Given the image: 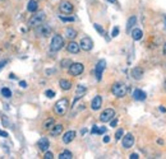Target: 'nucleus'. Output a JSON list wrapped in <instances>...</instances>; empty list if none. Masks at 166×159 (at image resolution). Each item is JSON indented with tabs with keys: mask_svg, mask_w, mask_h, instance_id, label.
I'll list each match as a JSON object with an SVG mask.
<instances>
[{
	"mask_svg": "<svg viewBox=\"0 0 166 159\" xmlns=\"http://www.w3.org/2000/svg\"><path fill=\"white\" fill-rule=\"evenodd\" d=\"M111 93L116 98H123L127 94V85L124 83H115L111 87Z\"/></svg>",
	"mask_w": 166,
	"mask_h": 159,
	"instance_id": "2",
	"label": "nucleus"
},
{
	"mask_svg": "<svg viewBox=\"0 0 166 159\" xmlns=\"http://www.w3.org/2000/svg\"><path fill=\"white\" fill-rule=\"evenodd\" d=\"M97 130H98V127L95 125V126L92 127V130H91V134H97Z\"/></svg>",
	"mask_w": 166,
	"mask_h": 159,
	"instance_id": "40",
	"label": "nucleus"
},
{
	"mask_svg": "<svg viewBox=\"0 0 166 159\" xmlns=\"http://www.w3.org/2000/svg\"><path fill=\"white\" fill-rule=\"evenodd\" d=\"M118 122H119L118 118H116V117H114L112 120H110V126H111V127H115L116 125H118Z\"/></svg>",
	"mask_w": 166,
	"mask_h": 159,
	"instance_id": "34",
	"label": "nucleus"
},
{
	"mask_svg": "<svg viewBox=\"0 0 166 159\" xmlns=\"http://www.w3.org/2000/svg\"><path fill=\"white\" fill-rule=\"evenodd\" d=\"M123 135H124V130H123V129H119V130L115 132V139H116V140H120Z\"/></svg>",
	"mask_w": 166,
	"mask_h": 159,
	"instance_id": "31",
	"label": "nucleus"
},
{
	"mask_svg": "<svg viewBox=\"0 0 166 159\" xmlns=\"http://www.w3.org/2000/svg\"><path fill=\"white\" fill-rule=\"evenodd\" d=\"M55 125V121H54V118H47L45 122H44V129L46 130H50L51 127H53Z\"/></svg>",
	"mask_w": 166,
	"mask_h": 159,
	"instance_id": "25",
	"label": "nucleus"
},
{
	"mask_svg": "<svg viewBox=\"0 0 166 159\" xmlns=\"http://www.w3.org/2000/svg\"><path fill=\"white\" fill-rule=\"evenodd\" d=\"M83 70H84V66L82 63H72L69 66V74L73 76H78L83 73Z\"/></svg>",
	"mask_w": 166,
	"mask_h": 159,
	"instance_id": "6",
	"label": "nucleus"
},
{
	"mask_svg": "<svg viewBox=\"0 0 166 159\" xmlns=\"http://www.w3.org/2000/svg\"><path fill=\"white\" fill-rule=\"evenodd\" d=\"M157 143H158V144H164V141H162L161 139H158V140H157Z\"/></svg>",
	"mask_w": 166,
	"mask_h": 159,
	"instance_id": "45",
	"label": "nucleus"
},
{
	"mask_svg": "<svg viewBox=\"0 0 166 159\" xmlns=\"http://www.w3.org/2000/svg\"><path fill=\"white\" fill-rule=\"evenodd\" d=\"M133 144H134V136H133V134L128 132L125 136H123V146H124L125 149L132 148Z\"/></svg>",
	"mask_w": 166,
	"mask_h": 159,
	"instance_id": "10",
	"label": "nucleus"
},
{
	"mask_svg": "<svg viewBox=\"0 0 166 159\" xmlns=\"http://www.w3.org/2000/svg\"><path fill=\"white\" fill-rule=\"evenodd\" d=\"M147 97L146 92H143L142 89H136L133 92V98L136 101H144Z\"/></svg>",
	"mask_w": 166,
	"mask_h": 159,
	"instance_id": "17",
	"label": "nucleus"
},
{
	"mask_svg": "<svg viewBox=\"0 0 166 159\" xmlns=\"http://www.w3.org/2000/svg\"><path fill=\"white\" fill-rule=\"evenodd\" d=\"M106 132V127H101V129L97 130V134L98 135H101V134H105Z\"/></svg>",
	"mask_w": 166,
	"mask_h": 159,
	"instance_id": "36",
	"label": "nucleus"
},
{
	"mask_svg": "<svg viewBox=\"0 0 166 159\" xmlns=\"http://www.w3.org/2000/svg\"><path fill=\"white\" fill-rule=\"evenodd\" d=\"M107 1H110V3H116V0H107Z\"/></svg>",
	"mask_w": 166,
	"mask_h": 159,
	"instance_id": "47",
	"label": "nucleus"
},
{
	"mask_svg": "<svg viewBox=\"0 0 166 159\" xmlns=\"http://www.w3.org/2000/svg\"><path fill=\"white\" fill-rule=\"evenodd\" d=\"M132 76H133V79H136V80H141L143 76V70L142 68H139V66H137V68H134L132 70Z\"/></svg>",
	"mask_w": 166,
	"mask_h": 159,
	"instance_id": "18",
	"label": "nucleus"
},
{
	"mask_svg": "<svg viewBox=\"0 0 166 159\" xmlns=\"http://www.w3.org/2000/svg\"><path fill=\"white\" fill-rule=\"evenodd\" d=\"M136 22H137V18L136 17H130V18H129V20H128V23H127V31H128V32L130 31L132 27L136 24Z\"/></svg>",
	"mask_w": 166,
	"mask_h": 159,
	"instance_id": "27",
	"label": "nucleus"
},
{
	"mask_svg": "<svg viewBox=\"0 0 166 159\" xmlns=\"http://www.w3.org/2000/svg\"><path fill=\"white\" fill-rule=\"evenodd\" d=\"M35 33L38 37H49L51 35V27L47 26V24L41 23L35 27Z\"/></svg>",
	"mask_w": 166,
	"mask_h": 159,
	"instance_id": "4",
	"label": "nucleus"
},
{
	"mask_svg": "<svg viewBox=\"0 0 166 159\" xmlns=\"http://www.w3.org/2000/svg\"><path fill=\"white\" fill-rule=\"evenodd\" d=\"M164 54L166 55V43H165V46H164Z\"/></svg>",
	"mask_w": 166,
	"mask_h": 159,
	"instance_id": "46",
	"label": "nucleus"
},
{
	"mask_svg": "<svg viewBox=\"0 0 166 159\" xmlns=\"http://www.w3.org/2000/svg\"><path fill=\"white\" fill-rule=\"evenodd\" d=\"M49 145H50V143H49L47 137H41V139L38 140V143H37L38 149H40V150H42V152H46V150H47V149H49Z\"/></svg>",
	"mask_w": 166,
	"mask_h": 159,
	"instance_id": "14",
	"label": "nucleus"
},
{
	"mask_svg": "<svg viewBox=\"0 0 166 159\" xmlns=\"http://www.w3.org/2000/svg\"><path fill=\"white\" fill-rule=\"evenodd\" d=\"M63 47H64V38L61 37L60 35H55L53 37V39H51V43H50L51 51L56 52V51L61 50Z\"/></svg>",
	"mask_w": 166,
	"mask_h": 159,
	"instance_id": "5",
	"label": "nucleus"
},
{
	"mask_svg": "<svg viewBox=\"0 0 166 159\" xmlns=\"http://www.w3.org/2000/svg\"><path fill=\"white\" fill-rule=\"evenodd\" d=\"M115 117V111L112 108H106L102 113L100 115V121L101 122H110V120Z\"/></svg>",
	"mask_w": 166,
	"mask_h": 159,
	"instance_id": "7",
	"label": "nucleus"
},
{
	"mask_svg": "<svg viewBox=\"0 0 166 159\" xmlns=\"http://www.w3.org/2000/svg\"><path fill=\"white\" fill-rule=\"evenodd\" d=\"M79 47L84 51H90L93 47V41L90 37H83L81 39V42H79Z\"/></svg>",
	"mask_w": 166,
	"mask_h": 159,
	"instance_id": "8",
	"label": "nucleus"
},
{
	"mask_svg": "<svg viewBox=\"0 0 166 159\" xmlns=\"http://www.w3.org/2000/svg\"><path fill=\"white\" fill-rule=\"evenodd\" d=\"M165 20H166V15H165Z\"/></svg>",
	"mask_w": 166,
	"mask_h": 159,
	"instance_id": "49",
	"label": "nucleus"
},
{
	"mask_svg": "<svg viewBox=\"0 0 166 159\" xmlns=\"http://www.w3.org/2000/svg\"><path fill=\"white\" fill-rule=\"evenodd\" d=\"M59 9H60V12L63 14H70L73 12V5L70 4L69 1H63L60 4V7H59Z\"/></svg>",
	"mask_w": 166,
	"mask_h": 159,
	"instance_id": "11",
	"label": "nucleus"
},
{
	"mask_svg": "<svg viewBox=\"0 0 166 159\" xmlns=\"http://www.w3.org/2000/svg\"><path fill=\"white\" fill-rule=\"evenodd\" d=\"M0 136H1V137H7L8 132H7V131H1V130H0Z\"/></svg>",
	"mask_w": 166,
	"mask_h": 159,
	"instance_id": "41",
	"label": "nucleus"
},
{
	"mask_svg": "<svg viewBox=\"0 0 166 159\" xmlns=\"http://www.w3.org/2000/svg\"><path fill=\"white\" fill-rule=\"evenodd\" d=\"M37 9H38L37 1H36V0H29L28 4H27V10L31 12V13H36Z\"/></svg>",
	"mask_w": 166,
	"mask_h": 159,
	"instance_id": "20",
	"label": "nucleus"
},
{
	"mask_svg": "<svg viewBox=\"0 0 166 159\" xmlns=\"http://www.w3.org/2000/svg\"><path fill=\"white\" fill-rule=\"evenodd\" d=\"M68 107H69V102L68 99L65 98H61L60 101H58L54 106V111L58 116H64L68 111Z\"/></svg>",
	"mask_w": 166,
	"mask_h": 159,
	"instance_id": "1",
	"label": "nucleus"
},
{
	"mask_svg": "<svg viewBox=\"0 0 166 159\" xmlns=\"http://www.w3.org/2000/svg\"><path fill=\"white\" fill-rule=\"evenodd\" d=\"M93 27H95V29H96L97 32H98V33H100V35H101V36H104V35H105V31H104V28H102V27L100 26V24L95 23V24H93Z\"/></svg>",
	"mask_w": 166,
	"mask_h": 159,
	"instance_id": "28",
	"label": "nucleus"
},
{
	"mask_svg": "<svg viewBox=\"0 0 166 159\" xmlns=\"http://www.w3.org/2000/svg\"><path fill=\"white\" fill-rule=\"evenodd\" d=\"M9 78H10V79H15V75L13 74V73H12V74H10V75H9Z\"/></svg>",
	"mask_w": 166,
	"mask_h": 159,
	"instance_id": "44",
	"label": "nucleus"
},
{
	"mask_svg": "<svg viewBox=\"0 0 166 159\" xmlns=\"http://www.w3.org/2000/svg\"><path fill=\"white\" fill-rule=\"evenodd\" d=\"M60 20H63V22H74L75 18L74 17H63V15H60Z\"/></svg>",
	"mask_w": 166,
	"mask_h": 159,
	"instance_id": "30",
	"label": "nucleus"
},
{
	"mask_svg": "<svg viewBox=\"0 0 166 159\" xmlns=\"http://www.w3.org/2000/svg\"><path fill=\"white\" fill-rule=\"evenodd\" d=\"M101 106H102V98H101V96H96L91 102V108L93 111H97L101 108Z\"/></svg>",
	"mask_w": 166,
	"mask_h": 159,
	"instance_id": "12",
	"label": "nucleus"
},
{
	"mask_svg": "<svg viewBox=\"0 0 166 159\" xmlns=\"http://www.w3.org/2000/svg\"><path fill=\"white\" fill-rule=\"evenodd\" d=\"M1 96L4 97V98H10L12 97V90L9 89V88H1Z\"/></svg>",
	"mask_w": 166,
	"mask_h": 159,
	"instance_id": "26",
	"label": "nucleus"
},
{
	"mask_svg": "<svg viewBox=\"0 0 166 159\" xmlns=\"http://www.w3.org/2000/svg\"><path fill=\"white\" fill-rule=\"evenodd\" d=\"M142 37H143V32H142V29L136 28V29L132 31V38H133L134 41H139V39H142Z\"/></svg>",
	"mask_w": 166,
	"mask_h": 159,
	"instance_id": "21",
	"label": "nucleus"
},
{
	"mask_svg": "<svg viewBox=\"0 0 166 159\" xmlns=\"http://www.w3.org/2000/svg\"><path fill=\"white\" fill-rule=\"evenodd\" d=\"M109 141H110V136L109 135L104 136V143H109Z\"/></svg>",
	"mask_w": 166,
	"mask_h": 159,
	"instance_id": "42",
	"label": "nucleus"
},
{
	"mask_svg": "<svg viewBox=\"0 0 166 159\" xmlns=\"http://www.w3.org/2000/svg\"><path fill=\"white\" fill-rule=\"evenodd\" d=\"M7 64H8V61H5V60H4V61H0V70L4 68V66L7 65Z\"/></svg>",
	"mask_w": 166,
	"mask_h": 159,
	"instance_id": "38",
	"label": "nucleus"
},
{
	"mask_svg": "<svg viewBox=\"0 0 166 159\" xmlns=\"http://www.w3.org/2000/svg\"><path fill=\"white\" fill-rule=\"evenodd\" d=\"M61 132H63V125H60V124L54 125V126L50 129L51 136H58V135H60Z\"/></svg>",
	"mask_w": 166,
	"mask_h": 159,
	"instance_id": "19",
	"label": "nucleus"
},
{
	"mask_svg": "<svg viewBox=\"0 0 166 159\" xmlns=\"http://www.w3.org/2000/svg\"><path fill=\"white\" fill-rule=\"evenodd\" d=\"M129 158H130V159H138V158H139V155H138L137 153H133V154L129 155Z\"/></svg>",
	"mask_w": 166,
	"mask_h": 159,
	"instance_id": "37",
	"label": "nucleus"
},
{
	"mask_svg": "<svg viewBox=\"0 0 166 159\" xmlns=\"http://www.w3.org/2000/svg\"><path fill=\"white\" fill-rule=\"evenodd\" d=\"M165 89H166V83H165Z\"/></svg>",
	"mask_w": 166,
	"mask_h": 159,
	"instance_id": "48",
	"label": "nucleus"
},
{
	"mask_svg": "<svg viewBox=\"0 0 166 159\" xmlns=\"http://www.w3.org/2000/svg\"><path fill=\"white\" fill-rule=\"evenodd\" d=\"M58 158H59V159H72L73 158V154L69 150H64V152L60 153Z\"/></svg>",
	"mask_w": 166,
	"mask_h": 159,
	"instance_id": "23",
	"label": "nucleus"
},
{
	"mask_svg": "<svg viewBox=\"0 0 166 159\" xmlns=\"http://www.w3.org/2000/svg\"><path fill=\"white\" fill-rule=\"evenodd\" d=\"M59 85L63 90H69L70 88H72V83H70L69 80H67V79H61L59 82Z\"/></svg>",
	"mask_w": 166,
	"mask_h": 159,
	"instance_id": "22",
	"label": "nucleus"
},
{
	"mask_svg": "<svg viewBox=\"0 0 166 159\" xmlns=\"http://www.w3.org/2000/svg\"><path fill=\"white\" fill-rule=\"evenodd\" d=\"M65 33H67V37L70 38V39H73V38L77 37V31L73 29V28H67L65 29Z\"/></svg>",
	"mask_w": 166,
	"mask_h": 159,
	"instance_id": "24",
	"label": "nucleus"
},
{
	"mask_svg": "<svg viewBox=\"0 0 166 159\" xmlns=\"http://www.w3.org/2000/svg\"><path fill=\"white\" fill-rule=\"evenodd\" d=\"M74 137H75V131H73V130L67 131L63 136V141L65 143V144H69V143H72L73 140H74Z\"/></svg>",
	"mask_w": 166,
	"mask_h": 159,
	"instance_id": "16",
	"label": "nucleus"
},
{
	"mask_svg": "<svg viewBox=\"0 0 166 159\" xmlns=\"http://www.w3.org/2000/svg\"><path fill=\"white\" fill-rule=\"evenodd\" d=\"M45 96L47 97V98H54V97H55V92L54 90H46Z\"/></svg>",
	"mask_w": 166,
	"mask_h": 159,
	"instance_id": "32",
	"label": "nucleus"
},
{
	"mask_svg": "<svg viewBox=\"0 0 166 159\" xmlns=\"http://www.w3.org/2000/svg\"><path fill=\"white\" fill-rule=\"evenodd\" d=\"M86 92H87V88L84 87V85H78L77 87V90H75V97H74V103L78 101L79 98H82L83 96L86 94Z\"/></svg>",
	"mask_w": 166,
	"mask_h": 159,
	"instance_id": "13",
	"label": "nucleus"
},
{
	"mask_svg": "<svg viewBox=\"0 0 166 159\" xmlns=\"http://www.w3.org/2000/svg\"><path fill=\"white\" fill-rule=\"evenodd\" d=\"M118 35H119V27H114L111 36H112V37H118Z\"/></svg>",
	"mask_w": 166,
	"mask_h": 159,
	"instance_id": "35",
	"label": "nucleus"
},
{
	"mask_svg": "<svg viewBox=\"0 0 166 159\" xmlns=\"http://www.w3.org/2000/svg\"><path fill=\"white\" fill-rule=\"evenodd\" d=\"M67 50H68L70 54H78L79 50H81V47H79V43L72 41V42H69L68 43V46H67Z\"/></svg>",
	"mask_w": 166,
	"mask_h": 159,
	"instance_id": "15",
	"label": "nucleus"
},
{
	"mask_svg": "<svg viewBox=\"0 0 166 159\" xmlns=\"http://www.w3.org/2000/svg\"><path fill=\"white\" fill-rule=\"evenodd\" d=\"M70 64H72V61H70L69 59H64V60L60 63V65H61V68H69Z\"/></svg>",
	"mask_w": 166,
	"mask_h": 159,
	"instance_id": "29",
	"label": "nucleus"
},
{
	"mask_svg": "<svg viewBox=\"0 0 166 159\" xmlns=\"http://www.w3.org/2000/svg\"><path fill=\"white\" fill-rule=\"evenodd\" d=\"M105 68H106V61L104 59L98 61L97 65H96V79H97V82L101 80V78H102V73H104V70H105Z\"/></svg>",
	"mask_w": 166,
	"mask_h": 159,
	"instance_id": "9",
	"label": "nucleus"
},
{
	"mask_svg": "<svg viewBox=\"0 0 166 159\" xmlns=\"http://www.w3.org/2000/svg\"><path fill=\"white\" fill-rule=\"evenodd\" d=\"M44 158H45V159H53V158H54V154H53L51 152H47V150H46Z\"/></svg>",
	"mask_w": 166,
	"mask_h": 159,
	"instance_id": "33",
	"label": "nucleus"
},
{
	"mask_svg": "<svg viewBox=\"0 0 166 159\" xmlns=\"http://www.w3.org/2000/svg\"><path fill=\"white\" fill-rule=\"evenodd\" d=\"M160 111H161V112H166V108H165V107H162V106H160Z\"/></svg>",
	"mask_w": 166,
	"mask_h": 159,
	"instance_id": "43",
	"label": "nucleus"
},
{
	"mask_svg": "<svg viewBox=\"0 0 166 159\" xmlns=\"http://www.w3.org/2000/svg\"><path fill=\"white\" fill-rule=\"evenodd\" d=\"M46 19V14L44 12H36V14H33L28 20V26L29 27H36L38 24L44 23V20Z\"/></svg>",
	"mask_w": 166,
	"mask_h": 159,
	"instance_id": "3",
	"label": "nucleus"
},
{
	"mask_svg": "<svg viewBox=\"0 0 166 159\" xmlns=\"http://www.w3.org/2000/svg\"><path fill=\"white\" fill-rule=\"evenodd\" d=\"M19 85H21V88H27V83L24 80H21L19 82Z\"/></svg>",
	"mask_w": 166,
	"mask_h": 159,
	"instance_id": "39",
	"label": "nucleus"
}]
</instances>
